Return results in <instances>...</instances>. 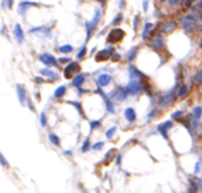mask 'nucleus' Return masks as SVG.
I'll return each instance as SVG.
<instances>
[{
	"mask_svg": "<svg viewBox=\"0 0 202 193\" xmlns=\"http://www.w3.org/2000/svg\"><path fill=\"white\" fill-rule=\"evenodd\" d=\"M126 90L128 91V94H131V95H137V94H139L142 90H145V84L142 83V82L130 80L128 84L126 86Z\"/></svg>",
	"mask_w": 202,
	"mask_h": 193,
	"instance_id": "nucleus-1",
	"label": "nucleus"
},
{
	"mask_svg": "<svg viewBox=\"0 0 202 193\" xmlns=\"http://www.w3.org/2000/svg\"><path fill=\"white\" fill-rule=\"evenodd\" d=\"M126 36V33L123 31L122 29H119V27H115L113 30H111L109 31V34H108V38H107V41L108 42H119V41H122L123 39V37Z\"/></svg>",
	"mask_w": 202,
	"mask_h": 193,
	"instance_id": "nucleus-2",
	"label": "nucleus"
},
{
	"mask_svg": "<svg viewBox=\"0 0 202 193\" xmlns=\"http://www.w3.org/2000/svg\"><path fill=\"white\" fill-rule=\"evenodd\" d=\"M149 45L153 49H156V50H161V49L165 48V38H164L161 34H156V36L152 37Z\"/></svg>",
	"mask_w": 202,
	"mask_h": 193,
	"instance_id": "nucleus-3",
	"label": "nucleus"
},
{
	"mask_svg": "<svg viewBox=\"0 0 202 193\" xmlns=\"http://www.w3.org/2000/svg\"><path fill=\"white\" fill-rule=\"evenodd\" d=\"M128 75H130V80H137V82H142L144 83L146 76L139 71L138 68H135L134 65H130L128 67Z\"/></svg>",
	"mask_w": 202,
	"mask_h": 193,
	"instance_id": "nucleus-4",
	"label": "nucleus"
},
{
	"mask_svg": "<svg viewBox=\"0 0 202 193\" xmlns=\"http://www.w3.org/2000/svg\"><path fill=\"white\" fill-rule=\"evenodd\" d=\"M175 90H176V87H175L173 90H171L169 93H165L163 96H161V99H160L161 107H168L169 105L173 103V101H175V93H176Z\"/></svg>",
	"mask_w": 202,
	"mask_h": 193,
	"instance_id": "nucleus-5",
	"label": "nucleus"
},
{
	"mask_svg": "<svg viewBox=\"0 0 202 193\" xmlns=\"http://www.w3.org/2000/svg\"><path fill=\"white\" fill-rule=\"evenodd\" d=\"M175 27H176V23L173 22V20H165V22L160 23V25L157 26V31L169 34V33H172L173 30H175Z\"/></svg>",
	"mask_w": 202,
	"mask_h": 193,
	"instance_id": "nucleus-6",
	"label": "nucleus"
},
{
	"mask_svg": "<svg viewBox=\"0 0 202 193\" xmlns=\"http://www.w3.org/2000/svg\"><path fill=\"white\" fill-rule=\"evenodd\" d=\"M113 50H115V48H113V46H108V48L103 49V50H100L98 53L96 55V61H105V60H108L109 57H112Z\"/></svg>",
	"mask_w": 202,
	"mask_h": 193,
	"instance_id": "nucleus-7",
	"label": "nucleus"
},
{
	"mask_svg": "<svg viewBox=\"0 0 202 193\" xmlns=\"http://www.w3.org/2000/svg\"><path fill=\"white\" fill-rule=\"evenodd\" d=\"M38 60L42 61L45 65H49V67H59V63L56 61V58L52 55H48V53H41V55H38Z\"/></svg>",
	"mask_w": 202,
	"mask_h": 193,
	"instance_id": "nucleus-8",
	"label": "nucleus"
},
{
	"mask_svg": "<svg viewBox=\"0 0 202 193\" xmlns=\"http://www.w3.org/2000/svg\"><path fill=\"white\" fill-rule=\"evenodd\" d=\"M81 67L78 63H75V61H70L68 63V65L66 67V69H64V76L67 77V79H70L71 76L74 74H77V72H79Z\"/></svg>",
	"mask_w": 202,
	"mask_h": 193,
	"instance_id": "nucleus-9",
	"label": "nucleus"
},
{
	"mask_svg": "<svg viewBox=\"0 0 202 193\" xmlns=\"http://www.w3.org/2000/svg\"><path fill=\"white\" fill-rule=\"evenodd\" d=\"M128 95V91L124 88H119V90H113L111 93V98H113L115 101H124Z\"/></svg>",
	"mask_w": 202,
	"mask_h": 193,
	"instance_id": "nucleus-10",
	"label": "nucleus"
},
{
	"mask_svg": "<svg viewBox=\"0 0 202 193\" xmlns=\"http://www.w3.org/2000/svg\"><path fill=\"white\" fill-rule=\"evenodd\" d=\"M111 80H112V76H111V75L101 74L98 77H97V84H98L100 87H105L111 83Z\"/></svg>",
	"mask_w": 202,
	"mask_h": 193,
	"instance_id": "nucleus-11",
	"label": "nucleus"
},
{
	"mask_svg": "<svg viewBox=\"0 0 202 193\" xmlns=\"http://www.w3.org/2000/svg\"><path fill=\"white\" fill-rule=\"evenodd\" d=\"M172 125H173L172 121H165L164 124H161V125L157 126V131H158V132H161V135H163L165 139H168V135H167V133H168V129L172 128Z\"/></svg>",
	"mask_w": 202,
	"mask_h": 193,
	"instance_id": "nucleus-12",
	"label": "nucleus"
},
{
	"mask_svg": "<svg viewBox=\"0 0 202 193\" xmlns=\"http://www.w3.org/2000/svg\"><path fill=\"white\" fill-rule=\"evenodd\" d=\"M32 6H37V3H33V1H22V3L19 4V7H18V12H19L21 15H25L26 11L29 10Z\"/></svg>",
	"mask_w": 202,
	"mask_h": 193,
	"instance_id": "nucleus-13",
	"label": "nucleus"
},
{
	"mask_svg": "<svg viewBox=\"0 0 202 193\" xmlns=\"http://www.w3.org/2000/svg\"><path fill=\"white\" fill-rule=\"evenodd\" d=\"M124 118L127 120L128 122L135 121V118H137V113H135V110L132 109V107H127V109L124 110Z\"/></svg>",
	"mask_w": 202,
	"mask_h": 193,
	"instance_id": "nucleus-14",
	"label": "nucleus"
},
{
	"mask_svg": "<svg viewBox=\"0 0 202 193\" xmlns=\"http://www.w3.org/2000/svg\"><path fill=\"white\" fill-rule=\"evenodd\" d=\"M14 36H15V39L18 44H22L23 42V31H22L19 25H15V27H14Z\"/></svg>",
	"mask_w": 202,
	"mask_h": 193,
	"instance_id": "nucleus-15",
	"label": "nucleus"
},
{
	"mask_svg": "<svg viewBox=\"0 0 202 193\" xmlns=\"http://www.w3.org/2000/svg\"><path fill=\"white\" fill-rule=\"evenodd\" d=\"M41 75H44V76H48L51 80H58L59 79V75L56 74V72L51 71V69H48V68H42L41 69Z\"/></svg>",
	"mask_w": 202,
	"mask_h": 193,
	"instance_id": "nucleus-16",
	"label": "nucleus"
},
{
	"mask_svg": "<svg viewBox=\"0 0 202 193\" xmlns=\"http://www.w3.org/2000/svg\"><path fill=\"white\" fill-rule=\"evenodd\" d=\"M16 93H18V98H19L21 103L27 102V96H26V93H25V90H23V87L21 86V84L16 86Z\"/></svg>",
	"mask_w": 202,
	"mask_h": 193,
	"instance_id": "nucleus-17",
	"label": "nucleus"
},
{
	"mask_svg": "<svg viewBox=\"0 0 202 193\" xmlns=\"http://www.w3.org/2000/svg\"><path fill=\"white\" fill-rule=\"evenodd\" d=\"M29 31H30V33H42L45 37H51V29H49V27H44V26H41V27H34V29H30Z\"/></svg>",
	"mask_w": 202,
	"mask_h": 193,
	"instance_id": "nucleus-18",
	"label": "nucleus"
},
{
	"mask_svg": "<svg viewBox=\"0 0 202 193\" xmlns=\"http://www.w3.org/2000/svg\"><path fill=\"white\" fill-rule=\"evenodd\" d=\"M152 30H153V25H152V23H146L144 31H142V41H146V39L150 37Z\"/></svg>",
	"mask_w": 202,
	"mask_h": 193,
	"instance_id": "nucleus-19",
	"label": "nucleus"
},
{
	"mask_svg": "<svg viewBox=\"0 0 202 193\" xmlns=\"http://www.w3.org/2000/svg\"><path fill=\"white\" fill-rule=\"evenodd\" d=\"M85 79H86V75L85 74H78L77 76H74V79H73V84H74L75 87H81L82 83L85 82Z\"/></svg>",
	"mask_w": 202,
	"mask_h": 193,
	"instance_id": "nucleus-20",
	"label": "nucleus"
},
{
	"mask_svg": "<svg viewBox=\"0 0 202 193\" xmlns=\"http://www.w3.org/2000/svg\"><path fill=\"white\" fill-rule=\"evenodd\" d=\"M137 53H138V46H134L126 53V60L132 61L134 58H137Z\"/></svg>",
	"mask_w": 202,
	"mask_h": 193,
	"instance_id": "nucleus-21",
	"label": "nucleus"
},
{
	"mask_svg": "<svg viewBox=\"0 0 202 193\" xmlns=\"http://www.w3.org/2000/svg\"><path fill=\"white\" fill-rule=\"evenodd\" d=\"M187 93H189V86L187 84H182V86L179 87V91H178V98H184V96L187 95Z\"/></svg>",
	"mask_w": 202,
	"mask_h": 193,
	"instance_id": "nucleus-22",
	"label": "nucleus"
},
{
	"mask_svg": "<svg viewBox=\"0 0 202 193\" xmlns=\"http://www.w3.org/2000/svg\"><path fill=\"white\" fill-rule=\"evenodd\" d=\"M66 90H67V87L66 86H60V87H58V88H56V91H55V98H61V96L64 95V94H66Z\"/></svg>",
	"mask_w": 202,
	"mask_h": 193,
	"instance_id": "nucleus-23",
	"label": "nucleus"
},
{
	"mask_svg": "<svg viewBox=\"0 0 202 193\" xmlns=\"http://www.w3.org/2000/svg\"><path fill=\"white\" fill-rule=\"evenodd\" d=\"M191 116L194 117V118L199 120V117L202 116V106H197V107H194V109H192V112H191Z\"/></svg>",
	"mask_w": 202,
	"mask_h": 193,
	"instance_id": "nucleus-24",
	"label": "nucleus"
},
{
	"mask_svg": "<svg viewBox=\"0 0 202 193\" xmlns=\"http://www.w3.org/2000/svg\"><path fill=\"white\" fill-rule=\"evenodd\" d=\"M191 10L194 11H198V12L202 14V0H195L191 6Z\"/></svg>",
	"mask_w": 202,
	"mask_h": 193,
	"instance_id": "nucleus-25",
	"label": "nucleus"
},
{
	"mask_svg": "<svg viewBox=\"0 0 202 193\" xmlns=\"http://www.w3.org/2000/svg\"><path fill=\"white\" fill-rule=\"evenodd\" d=\"M49 140H51V143L53 145H60V140H59V137L55 133H49Z\"/></svg>",
	"mask_w": 202,
	"mask_h": 193,
	"instance_id": "nucleus-26",
	"label": "nucleus"
},
{
	"mask_svg": "<svg viewBox=\"0 0 202 193\" xmlns=\"http://www.w3.org/2000/svg\"><path fill=\"white\" fill-rule=\"evenodd\" d=\"M194 1H195V0H183L182 1V10L184 11V10H187V8H190Z\"/></svg>",
	"mask_w": 202,
	"mask_h": 193,
	"instance_id": "nucleus-27",
	"label": "nucleus"
},
{
	"mask_svg": "<svg viewBox=\"0 0 202 193\" xmlns=\"http://www.w3.org/2000/svg\"><path fill=\"white\" fill-rule=\"evenodd\" d=\"M85 56H86V46H82V48H81V50L78 52V55H77V58L78 60H82V58L85 57Z\"/></svg>",
	"mask_w": 202,
	"mask_h": 193,
	"instance_id": "nucleus-28",
	"label": "nucleus"
},
{
	"mask_svg": "<svg viewBox=\"0 0 202 193\" xmlns=\"http://www.w3.org/2000/svg\"><path fill=\"white\" fill-rule=\"evenodd\" d=\"M59 52H61V53H70V52H73V46L71 45H63L59 48Z\"/></svg>",
	"mask_w": 202,
	"mask_h": 193,
	"instance_id": "nucleus-29",
	"label": "nucleus"
},
{
	"mask_svg": "<svg viewBox=\"0 0 202 193\" xmlns=\"http://www.w3.org/2000/svg\"><path fill=\"white\" fill-rule=\"evenodd\" d=\"M192 82H194V83H199V82H202V69H199V71L197 72L195 75H194V79H192Z\"/></svg>",
	"mask_w": 202,
	"mask_h": 193,
	"instance_id": "nucleus-30",
	"label": "nucleus"
},
{
	"mask_svg": "<svg viewBox=\"0 0 202 193\" xmlns=\"http://www.w3.org/2000/svg\"><path fill=\"white\" fill-rule=\"evenodd\" d=\"M116 129H118L116 126H112V128H109L108 131H107V133H105L107 137H108V139H112V137H113V135H115V132H116Z\"/></svg>",
	"mask_w": 202,
	"mask_h": 193,
	"instance_id": "nucleus-31",
	"label": "nucleus"
},
{
	"mask_svg": "<svg viewBox=\"0 0 202 193\" xmlns=\"http://www.w3.org/2000/svg\"><path fill=\"white\" fill-rule=\"evenodd\" d=\"M139 25H141V18H139V15L137 14V16L134 18V30L135 31L139 29Z\"/></svg>",
	"mask_w": 202,
	"mask_h": 193,
	"instance_id": "nucleus-32",
	"label": "nucleus"
},
{
	"mask_svg": "<svg viewBox=\"0 0 202 193\" xmlns=\"http://www.w3.org/2000/svg\"><path fill=\"white\" fill-rule=\"evenodd\" d=\"M167 1V6L168 7H176L178 4H180L182 0H165Z\"/></svg>",
	"mask_w": 202,
	"mask_h": 193,
	"instance_id": "nucleus-33",
	"label": "nucleus"
},
{
	"mask_svg": "<svg viewBox=\"0 0 202 193\" xmlns=\"http://www.w3.org/2000/svg\"><path fill=\"white\" fill-rule=\"evenodd\" d=\"M113 155H115V148H112V150H109V151H108V154H107V158H105V163H108V162L112 159Z\"/></svg>",
	"mask_w": 202,
	"mask_h": 193,
	"instance_id": "nucleus-34",
	"label": "nucleus"
},
{
	"mask_svg": "<svg viewBox=\"0 0 202 193\" xmlns=\"http://www.w3.org/2000/svg\"><path fill=\"white\" fill-rule=\"evenodd\" d=\"M68 103H71V105H74L75 107L78 109V112H79V114L81 116H84V112H82V107H81V103H78V102H74V101H70Z\"/></svg>",
	"mask_w": 202,
	"mask_h": 193,
	"instance_id": "nucleus-35",
	"label": "nucleus"
},
{
	"mask_svg": "<svg viewBox=\"0 0 202 193\" xmlns=\"http://www.w3.org/2000/svg\"><path fill=\"white\" fill-rule=\"evenodd\" d=\"M100 124H101V120H96V121H92V122H90V131H93V129H96L97 126H100Z\"/></svg>",
	"mask_w": 202,
	"mask_h": 193,
	"instance_id": "nucleus-36",
	"label": "nucleus"
},
{
	"mask_svg": "<svg viewBox=\"0 0 202 193\" xmlns=\"http://www.w3.org/2000/svg\"><path fill=\"white\" fill-rule=\"evenodd\" d=\"M122 19H123V15H122V14H118V16H116L115 19H113V20H112V25H113V26L119 25V23L122 22Z\"/></svg>",
	"mask_w": 202,
	"mask_h": 193,
	"instance_id": "nucleus-37",
	"label": "nucleus"
},
{
	"mask_svg": "<svg viewBox=\"0 0 202 193\" xmlns=\"http://www.w3.org/2000/svg\"><path fill=\"white\" fill-rule=\"evenodd\" d=\"M0 163H1V166H3V167H8V162L4 159V156H3V154H1V152H0Z\"/></svg>",
	"mask_w": 202,
	"mask_h": 193,
	"instance_id": "nucleus-38",
	"label": "nucleus"
},
{
	"mask_svg": "<svg viewBox=\"0 0 202 193\" xmlns=\"http://www.w3.org/2000/svg\"><path fill=\"white\" fill-rule=\"evenodd\" d=\"M89 145H90L89 139H86V140L84 142V145H82V152H86L87 150H89Z\"/></svg>",
	"mask_w": 202,
	"mask_h": 193,
	"instance_id": "nucleus-39",
	"label": "nucleus"
},
{
	"mask_svg": "<svg viewBox=\"0 0 202 193\" xmlns=\"http://www.w3.org/2000/svg\"><path fill=\"white\" fill-rule=\"evenodd\" d=\"M182 116H183V113L178 110V112H175V113L172 114V118H175V120H180V118H182Z\"/></svg>",
	"mask_w": 202,
	"mask_h": 193,
	"instance_id": "nucleus-40",
	"label": "nucleus"
},
{
	"mask_svg": "<svg viewBox=\"0 0 202 193\" xmlns=\"http://www.w3.org/2000/svg\"><path fill=\"white\" fill-rule=\"evenodd\" d=\"M41 125H42V126L47 125V116H45V113H44V112L41 113Z\"/></svg>",
	"mask_w": 202,
	"mask_h": 193,
	"instance_id": "nucleus-41",
	"label": "nucleus"
},
{
	"mask_svg": "<svg viewBox=\"0 0 202 193\" xmlns=\"http://www.w3.org/2000/svg\"><path fill=\"white\" fill-rule=\"evenodd\" d=\"M103 145H104L103 142H98V143H96L94 145H92V148H93V150H100V148H103Z\"/></svg>",
	"mask_w": 202,
	"mask_h": 193,
	"instance_id": "nucleus-42",
	"label": "nucleus"
},
{
	"mask_svg": "<svg viewBox=\"0 0 202 193\" xmlns=\"http://www.w3.org/2000/svg\"><path fill=\"white\" fill-rule=\"evenodd\" d=\"M149 8V0H144V11L146 12Z\"/></svg>",
	"mask_w": 202,
	"mask_h": 193,
	"instance_id": "nucleus-43",
	"label": "nucleus"
},
{
	"mask_svg": "<svg viewBox=\"0 0 202 193\" xmlns=\"http://www.w3.org/2000/svg\"><path fill=\"white\" fill-rule=\"evenodd\" d=\"M59 61H60V63H70V58L68 57H60Z\"/></svg>",
	"mask_w": 202,
	"mask_h": 193,
	"instance_id": "nucleus-44",
	"label": "nucleus"
},
{
	"mask_svg": "<svg viewBox=\"0 0 202 193\" xmlns=\"http://www.w3.org/2000/svg\"><path fill=\"white\" fill-rule=\"evenodd\" d=\"M34 80L37 82V83H42V82H44V79H42V77H36Z\"/></svg>",
	"mask_w": 202,
	"mask_h": 193,
	"instance_id": "nucleus-45",
	"label": "nucleus"
},
{
	"mask_svg": "<svg viewBox=\"0 0 202 193\" xmlns=\"http://www.w3.org/2000/svg\"><path fill=\"white\" fill-rule=\"evenodd\" d=\"M112 60L113 61H118L119 60V55H115V53H113V55H112Z\"/></svg>",
	"mask_w": 202,
	"mask_h": 193,
	"instance_id": "nucleus-46",
	"label": "nucleus"
},
{
	"mask_svg": "<svg viewBox=\"0 0 202 193\" xmlns=\"http://www.w3.org/2000/svg\"><path fill=\"white\" fill-rule=\"evenodd\" d=\"M124 7V0H120V8H123Z\"/></svg>",
	"mask_w": 202,
	"mask_h": 193,
	"instance_id": "nucleus-47",
	"label": "nucleus"
},
{
	"mask_svg": "<svg viewBox=\"0 0 202 193\" xmlns=\"http://www.w3.org/2000/svg\"><path fill=\"white\" fill-rule=\"evenodd\" d=\"M13 6V0H8V4H7V7H11Z\"/></svg>",
	"mask_w": 202,
	"mask_h": 193,
	"instance_id": "nucleus-48",
	"label": "nucleus"
},
{
	"mask_svg": "<svg viewBox=\"0 0 202 193\" xmlns=\"http://www.w3.org/2000/svg\"><path fill=\"white\" fill-rule=\"evenodd\" d=\"M199 48H201V50H202V38H201V41H199Z\"/></svg>",
	"mask_w": 202,
	"mask_h": 193,
	"instance_id": "nucleus-49",
	"label": "nucleus"
},
{
	"mask_svg": "<svg viewBox=\"0 0 202 193\" xmlns=\"http://www.w3.org/2000/svg\"><path fill=\"white\" fill-rule=\"evenodd\" d=\"M98 1H100V3H101V4H104V3H105V0H98Z\"/></svg>",
	"mask_w": 202,
	"mask_h": 193,
	"instance_id": "nucleus-50",
	"label": "nucleus"
},
{
	"mask_svg": "<svg viewBox=\"0 0 202 193\" xmlns=\"http://www.w3.org/2000/svg\"><path fill=\"white\" fill-rule=\"evenodd\" d=\"M158 1H165V0H158Z\"/></svg>",
	"mask_w": 202,
	"mask_h": 193,
	"instance_id": "nucleus-51",
	"label": "nucleus"
}]
</instances>
